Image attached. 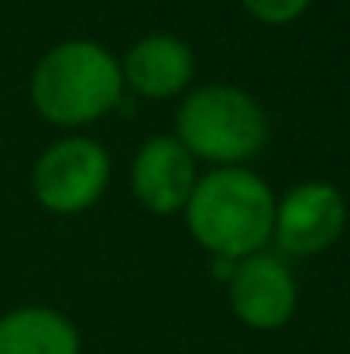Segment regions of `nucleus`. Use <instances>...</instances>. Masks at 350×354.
Instances as JSON below:
<instances>
[{
    "mask_svg": "<svg viewBox=\"0 0 350 354\" xmlns=\"http://www.w3.org/2000/svg\"><path fill=\"white\" fill-rule=\"evenodd\" d=\"M275 203L278 196L261 176L240 165H227L196 179V189L182 214L200 248H206L213 258L240 261L247 254H257L271 241Z\"/></svg>",
    "mask_w": 350,
    "mask_h": 354,
    "instance_id": "obj_1",
    "label": "nucleus"
},
{
    "mask_svg": "<svg viewBox=\"0 0 350 354\" xmlns=\"http://www.w3.org/2000/svg\"><path fill=\"white\" fill-rule=\"evenodd\" d=\"M124 97L120 59L100 41H62L45 52L31 76V104L48 124L83 127L107 118Z\"/></svg>",
    "mask_w": 350,
    "mask_h": 354,
    "instance_id": "obj_2",
    "label": "nucleus"
},
{
    "mask_svg": "<svg viewBox=\"0 0 350 354\" xmlns=\"http://www.w3.org/2000/svg\"><path fill=\"white\" fill-rule=\"evenodd\" d=\"M175 138L193 158L217 162L220 169L254 158L268 141V118L261 104L231 83L193 90L175 114Z\"/></svg>",
    "mask_w": 350,
    "mask_h": 354,
    "instance_id": "obj_3",
    "label": "nucleus"
},
{
    "mask_svg": "<svg viewBox=\"0 0 350 354\" xmlns=\"http://www.w3.org/2000/svg\"><path fill=\"white\" fill-rule=\"evenodd\" d=\"M110 183V155L93 138H62L45 148L31 172L35 200L52 214H83L90 210Z\"/></svg>",
    "mask_w": 350,
    "mask_h": 354,
    "instance_id": "obj_4",
    "label": "nucleus"
},
{
    "mask_svg": "<svg viewBox=\"0 0 350 354\" xmlns=\"http://www.w3.org/2000/svg\"><path fill=\"white\" fill-rule=\"evenodd\" d=\"M347 224V200L333 183H299L275 203L271 237L289 254H320Z\"/></svg>",
    "mask_w": 350,
    "mask_h": 354,
    "instance_id": "obj_5",
    "label": "nucleus"
},
{
    "mask_svg": "<svg viewBox=\"0 0 350 354\" xmlns=\"http://www.w3.org/2000/svg\"><path fill=\"white\" fill-rule=\"evenodd\" d=\"M233 317L254 330H278L292 320L299 289L289 272V265L275 254H247L233 265V275L227 279Z\"/></svg>",
    "mask_w": 350,
    "mask_h": 354,
    "instance_id": "obj_6",
    "label": "nucleus"
},
{
    "mask_svg": "<svg viewBox=\"0 0 350 354\" xmlns=\"http://www.w3.org/2000/svg\"><path fill=\"white\" fill-rule=\"evenodd\" d=\"M196 158L182 148V141L175 134H151L130 165V189L134 200L158 214H179L186 210L193 189H196Z\"/></svg>",
    "mask_w": 350,
    "mask_h": 354,
    "instance_id": "obj_7",
    "label": "nucleus"
},
{
    "mask_svg": "<svg viewBox=\"0 0 350 354\" xmlns=\"http://www.w3.org/2000/svg\"><path fill=\"white\" fill-rule=\"evenodd\" d=\"M193 73H196L193 48L172 31H151L137 38L120 59L124 86H130L137 97L148 100L179 97L189 86Z\"/></svg>",
    "mask_w": 350,
    "mask_h": 354,
    "instance_id": "obj_8",
    "label": "nucleus"
},
{
    "mask_svg": "<svg viewBox=\"0 0 350 354\" xmlns=\"http://www.w3.org/2000/svg\"><path fill=\"white\" fill-rule=\"evenodd\" d=\"M76 324L52 306H17L0 317V354H79Z\"/></svg>",
    "mask_w": 350,
    "mask_h": 354,
    "instance_id": "obj_9",
    "label": "nucleus"
},
{
    "mask_svg": "<svg viewBox=\"0 0 350 354\" xmlns=\"http://www.w3.org/2000/svg\"><path fill=\"white\" fill-rule=\"evenodd\" d=\"M244 10L264 24H289L299 14H306L309 0H240Z\"/></svg>",
    "mask_w": 350,
    "mask_h": 354,
    "instance_id": "obj_10",
    "label": "nucleus"
}]
</instances>
